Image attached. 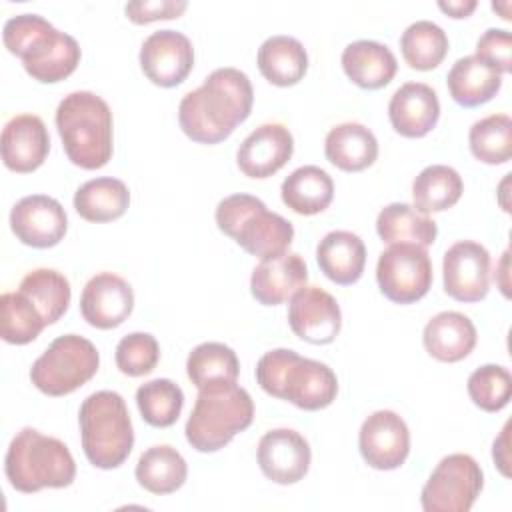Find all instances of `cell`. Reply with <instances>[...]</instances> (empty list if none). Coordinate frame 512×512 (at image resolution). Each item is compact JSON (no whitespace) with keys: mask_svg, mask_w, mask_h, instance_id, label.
<instances>
[{"mask_svg":"<svg viewBox=\"0 0 512 512\" xmlns=\"http://www.w3.org/2000/svg\"><path fill=\"white\" fill-rule=\"evenodd\" d=\"M388 116L398 134L406 138H422L440 118L438 94L424 82H406L392 94Z\"/></svg>","mask_w":512,"mask_h":512,"instance_id":"21","label":"cell"},{"mask_svg":"<svg viewBox=\"0 0 512 512\" xmlns=\"http://www.w3.org/2000/svg\"><path fill=\"white\" fill-rule=\"evenodd\" d=\"M100 366L96 346L78 334H64L36 358L30 368L32 384L48 396H66L84 386Z\"/></svg>","mask_w":512,"mask_h":512,"instance_id":"9","label":"cell"},{"mask_svg":"<svg viewBox=\"0 0 512 512\" xmlns=\"http://www.w3.org/2000/svg\"><path fill=\"white\" fill-rule=\"evenodd\" d=\"M508 256H510V252L506 250L504 254H502V260H500V266H498V272L494 274V280L500 284V290L504 292V296H508V280H506V276H508Z\"/></svg>","mask_w":512,"mask_h":512,"instance_id":"46","label":"cell"},{"mask_svg":"<svg viewBox=\"0 0 512 512\" xmlns=\"http://www.w3.org/2000/svg\"><path fill=\"white\" fill-rule=\"evenodd\" d=\"M160 360V346L148 332L126 334L116 346V366L126 376L150 374Z\"/></svg>","mask_w":512,"mask_h":512,"instance_id":"41","label":"cell"},{"mask_svg":"<svg viewBox=\"0 0 512 512\" xmlns=\"http://www.w3.org/2000/svg\"><path fill=\"white\" fill-rule=\"evenodd\" d=\"M282 202L302 216L326 210L334 198V182L326 170L314 164L296 168L280 186Z\"/></svg>","mask_w":512,"mask_h":512,"instance_id":"29","label":"cell"},{"mask_svg":"<svg viewBox=\"0 0 512 512\" xmlns=\"http://www.w3.org/2000/svg\"><path fill=\"white\" fill-rule=\"evenodd\" d=\"M476 6H478L476 0H448V2L442 0V2H438V8L452 18H466L474 12Z\"/></svg>","mask_w":512,"mask_h":512,"instance_id":"44","label":"cell"},{"mask_svg":"<svg viewBox=\"0 0 512 512\" xmlns=\"http://www.w3.org/2000/svg\"><path fill=\"white\" fill-rule=\"evenodd\" d=\"M480 60L494 66L500 74L512 70V36L504 28L486 30L476 42V54Z\"/></svg>","mask_w":512,"mask_h":512,"instance_id":"42","label":"cell"},{"mask_svg":"<svg viewBox=\"0 0 512 512\" xmlns=\"http://www.w3.org/2000/svg\"><path fill=\"white\" fill-rule=\"evenodd\" d=\"M258 466L276 484H296L310 468L312 452L308 440L290 428L268 430L258 442Z\"/></svg>","mask_w":512,"mask_h":512,"instance_id":"17","label":"cell"},{"mask_svg":"<svg viewBox=\"0 0 512 512\" xmlns=\"http://www.w3.org/2000/svg\"><path fill=\"white\" fill-rule=\"evenodd\" d=\"M342 68L356 86L378 90L392 82L398 64L396 56L386 44L374 40H356L344 48Z\"/></svg>","mask_w":512,"mask_h":512,"instance_id":"25","label":"cell"},{"mask_svg":"<svg viewBox=\"0 0 512 512\" xmlns=\"http://www.w3.org/2000/svg\"><path fill=\"white\" fill-rule=\"evenodd\" d=\"M4 470L10 486L24 494H34L42 488H66L76 476L68 446L28 426L12 438Z\"/></svg>","mask_w":512,"mask_h":512,"instance_id":"6","label":"cell"},{"mask_svg":"<svg viewBox=\"0 0 512 512\" xmlns=\"http://www.w3.org/2000/svg\"><path fill=\"white\" fill-rule=\"evenodd\" d=\"M134 474L144 490L152 494H170L184 484L188 466L176 448L158 444L142 452Z\"/></svg>","mask_w":512,"mask_h":512,"instance_id":"32","label":"cell"},{"mask_svg":"<svg viewBox=\"0 0 512 512\" xmlns=\"http://www.w3.org/2000/svg\"><path fill=\"white\" fill-rule=\"evenodd\" d=\"M484 486L480 464L468 454H448L426 480L420 504L426 512H468Z\"/></svg>","mask_w":512,"mask_h":512,"instance_id":"10","label":"cell"},{"mask_svg":"<svg viewBox=\"0 0 512 512\" xmlns=\"http://www.w3.org/2000/svg\"><path fill=\"white\" fill-rule=\"evenodd\" d=\"M376 280L380 292L396 304H412L424 298L432 286V262L424 246L390 244L378 258Z\"/></svg>","mask_w":512,"mask_h":512,"instance_id":"11","label":"cell"},{"mask_svg":"<svg viewBox=\"0 0 512 512\" xmlns=\"http://www.w3.org/2000/svg\"><path fill=\"white\" fill-rule=\"evenodd\" d=\"M82 450L96 468L124 464L134 446V428L124 398L114 390L90 394L78 412Z\"/></svg>","mask_w":512,"mask_h":512,"instance_id":"7","label":"cell"},{"mask_svg":"<svg viewBox=\"0 0 512 512\" xmlns=\"http://www.w3.org/2000/svg\"><path fill=\"white\" fill-rule=\"evenodd\" d=\"M324 154L336 168L344 172H360L372 166L378 158V140L364 124L342 122L328 132Z\"/></svg>","mask_w":512,"mask_h":512,"instance_id":"27","label":"cell"},{"mask_svg":"<svg viewBox=\"0 0 512 512\" xmlns=\"http://www.w3.org/2000/svg\"><path fill=\"white\" fill-rule=\"evenodd\" d=\"M46 320L36 304L22 294L4 292L0 296V334L8 344H28L46 328Z\"/></svg>","mask_w":512,"mask_h":512,"instance_id":"37","label":"cell"},{"mask_svg":"<svg viewBox=\"0 0 512 512\" xmlns=\"http://www.w3.org/2000/svg\"><path fill=\"white\" fill-rule=\"evenodd\" d=\"M508 426L510 424H506L504 426V430H502V434H500V438L494 442V450H492V456H494V462L498 464V468H500V472L504 474V476H508L510 472H508V462H510V458H508Z\"/></svg>","mask_w":512,"mask_h":512,"instance_id":"45","label":"cell"},{"mask_svg":"<svg viewBox=\"0 0 512 512\" xmlns=\"http://www.w3.org/2000/svg\"><path fill=\"white\" fill-rule=\"evenodd\" d=\"M316 260L328 280L348 286L358 282L364 272L366 246L354 232L332 230L318 242Z\"/></svg>","mask_w":512,"mask_h":512,"instance_id":"24","label":"cell"},{"mask_svg":"<svg viewBox=\"0 0 512 512\" xmlns=\"http://www.w3.org/2000/svg\"><path fill=\"white\" fill-rule=\"evenodd\" d=\"M254 420V402L236 382H212L198 390L186 422V440L198 452L224 448Z\"/></svg>","mask_w":512,"mask_h":512,"instance_id":"5","label":"cell"},{"mask_svg":"<svg viewBox=\"0 0 512 512\" xmlns=\"http://www.w3.org/2000/svg\"><path fill=\"white\" fill-rule=\"evenodd\" d=\"M140 66L150 82L162 88L178 86L194 66V48L178 30H156L140 48Z\"/></svg>","mask_w":512,"mask_h":512,"instance_id":"14","label":"cell"},{"mask_svg":"<svg viewBox=\"0 0 512 512\" xmlns=\"http://www.w3.org/2000/svg\"><path fill=\"white\" fill-rule=\"evenodd\" d=\"M10 228L22 244L32 248H50L64 238L68 216L56 198L32 194L20 198L12 206Z\"/></svg>","mask_w":512,"mask_h":512,"instance_id":"16","label":"cell"},{"mask_svg":"<svg viewBox=\"0 0 512 512\" xmlns=\"http://www.w3.org/2000/svg\"><path fill=\"white\" fill-rule=\"evenodd\" d=\"M400 50L410 68L432 70L448 54V36L438 24L416 20L402 32Z\"/></svg>","mask_w":512,"mask_h":512,"instance_id":"35","label":"cell"},{"mask_svg":"<svg viewBox=\"0 0 512 512\" xmlns=\"http://www.w3.org/2000/svg\"><path fill=\"white\" fill-rule=\"evenodd\" d=\"M258 68L274 86H294L308 70V54L300 40L276 34L258 48Z\"/></svg>","mask_w":512,"mask_h":512,"instance_id":"28","label":"cell"},{"mask_svg":"<svg viewBox=\"0 0 512 512\" xmlns=\"http://www.w3.org/2000/svg\"><path fill=\"white\" fill-rule=\"evenodd\" d=\"M446 84L456 104L464 108H474L490 102L498 94L502 86V74L488 62L472 54L458 58L452 64Z\"/></svg>","mask_w":512,"mask_h":512,"instance_id":"26","label":"cell"},{"mask_svg":"<svg viewBox=\"0 0 512 512\" xmlns=\"http://www.w3.org/2000/svg\"><path fill=\"white\" fill-rule=\"evenodd\" d=\"M238 372L240 362L236 352L222 342H202L186 360V374L198 390L212 382H236Z\"/></svg>","mask_w":512,"mask_h":512,"instance_id":"36","label":"cell"},{"mask_svg":"<svg viewBox=\"0 0 512 512\" xmlns=\"http://www.w3.org/2000/svg\"><path fill=\"white\" fill-rule=\"evenodd\" d=\"M308 268L300 254H278L264 258L250 278L252 296L264 306H278L306 286Z\"/></svg>","mask_w":512,"mask_h":512,"instance_id":"22","label":"cell"},{"mask_svg":"<svg viewBox=\"0 0 512 512\" xmlns=\"http://www.w3.org/2000/svg\"><path fill=\"white\" fill-rule=\"evenodd\" d=\"M444 290L458 302H480L490 286V254L474 240L454 242L442 260Z\"/></svg>","mask_w":512,"mask_h":512,"instance_id":"12","label":"cell"},{"mask_svg":"<svg viewBox=\"0 0 512 512\" xmlns=\"http://www.w3.org/2000/svg\"><path fill=\"white\" fill-rule=\"evenodd\" d=\"M464 184L460 174L446 164L426 166L412 182L414 208L422 214L444 212L462 196Z\"/></svg>","mask_w":512,"mask_h":512,"instance_id":"33","label":"cell"},{"mask_svg":"<svg viewBox=\"0 0 512 512\" xmlns=\"http://www.w3.org/2000/svg\"><path fill=\"white\" fill-rule=\"evenodd\" d=\"M56 128L72 164L98 170L112 158V112L94 92L64 96L56 108Z\"/></svg>","mask_w":512,"mask_h":512,"instance_id":"4","label":"cell"},{"mask_svg":"<svg viewBox=\"0 0 512 512\" xmlns=\"http://www.w3.org/2000/svg\"><path fill=\"white\" fill-rule=\"evenodd\" d=\"M422 342L426 352L440 362H460L476 346V326L462 312L446 310L428 320Z\"/></svg>","mask_w":512,"mask_h":512,"instance_id":"23","label":"cell"},{"mask_svg":"<svg viewBox=\"0 0 512 512\" xmlns=\"http://www.w3.org/2000/svg\"><path fill=\"white\" fill-rule=\"evenodd\" d=\"M254 102L248 76L238 68H216L202 86L184 94L178 106L182 132L198 144H218L242 124Z\"/></svg>","mask_w":512,"mask_h":512,"instance_id":"1","label":"cell"},{"mask_svg":"<svg viewBox=\"0 0 512 512\" xmlns=\"http://www.w3.org/2000/svg\"><path fill=\"white\" fill-rule=\"evenodd\" d=\"M376 232L388 244L410 242L426 248L436 240L438 226L414 206L392 202L380 210L376 218Z\"/></svg>","mask_w":512,"mask_h":512,"instance_id":"31","label":"cell"},{"mask_svg":"<svg viewBox=\"0 0 512 512\" xmlns=\"http://www.w3.org/2000/svg\"><path fill=\"white\" fill-rule=\"evenodd\" d=\"M136 404L144 422L156 428H168L178 420L182 412L184 392L176 382L168 378H156L138 386Z\"/></svg>","mask_w":512,"mask_h":512,"instance_id":"38","label":"cell"},{"mask_svg":"<svg viewBox=\"0 0 512 512\" xmlns=\"http://www.w3.org/2000/svg\"><path fill=\"white\" fill-rule=\"evenodd\" d=\"M134 308L132 286L118 274L100 272L92 276L80 296L82 318L100 330L120 326Z\"/></svg>","mask_w":512,"mask_h":512,"instance_id":"18","label":"cell"},{"mask_svg":"<svg viewBox=\"0 0 512 512\" xmlns=\"http://www.w3.org/2000/svg\"><path fill=\"white\" fill-rule=\"evenodd\" d=\"M256 382L266 394L302 410H322L338 394V378L328 364L302 358L290 348L266 352L256 364Z\"/></svg>","mask_w":512,"mask_h":512,"instance_id":"3","label":"cell"},{"mask_svg":"<svg viewBox=\"0 0 512 512\" xmlns=\"http://www.w3.org/2000/svg\"><path fill=\"white\" fill-rule=\"evenodd\" d=\"M128 206V186L112 176L88 180L74 194V208L88 222L116 220L128 210Z\"/></svg>","mask_w":512,"mask_h":512,"instance_id":"30","label":"cell"},{"mask_svg":"<svg viewBox=\"0 0 512 512\" xmlns=\"http://www.w3.org/2000/svg\"><path fill=\"white\" fill-rule=\"evenodd\" d=\"M294 152V138L284 124L268 122L250 132L238 152V168L248 178H270L274 176Z\"/></svg>","mask_w":512,"mask_h":512,"instance_id":"19","label":"cell"},{"mask_svg":"<svg viewBox=\"0 0 512 512\" xmlns=\"http://www.w3.org/2000/svg\"><path fill=\"white\" fill-rule=\"evenodd\" d=\"M188 8L184 0H134L124 6L128 20L134 24H150L154 20L178 18Z\"/></svg>","mask_w":512,"mask_h":512,"instance_id":"43","label":"cell"},{"mask_svg":"<svg viewBox=\"0 0 512 512\" xmlns=\"http://www.w3.org/2000/svg\"><path fill=\"white\" fill-rule=\"evenodd\" d=\"M2 40L10 54L22 58L24 70L42 84L68 78L80 62L78 42L38 14H18L6 20Z\"/></svg>","mask_w":512,"mask_h":512,"instance_id":"2","label":"cell"},{"mask_svg":"<svg viewBox=\"0 0 512 512\" xmlns=\"http://www.w3.org/2000/svg\"><path fill=\"white\" fill-rule=\"evenodd\" d=\"M50 152L46 124L36 114H18L2 130V162L8 170L26 174L42 166Z\"/></svg>","mask_w":512,"mask_h":512,"instance_id":"20","label":"cell"},{"mask_svg":"<svg viewBox=\"0 0 512 512\" xmlns=\"http://www.w3.org/2000/svg\"><path fill=\"white\" fill-rule=\"evenodd\" d=\"M468 394L484 412L502 410L512 396V376L504 366L484 364L468 378Z\"/></svg>","mask_w":512,"mask_h":512,"instance_id":"40","label":"cell"},{"mask_svg":"<svg viewBox=\"0 0 512 512\" xmlns=\"http://www.w3.org/2000/svg\"><path fill=\"white\" fill-rule=\"evenodd\" d=\"M18 290L36 304L46 324H54L64 316L72 296L68 278L52 268H36L28 272Z\"/></svg>","mask_w":512,"mask_h":512,"instance_id":"34","label":"cell"},{"mask_svg":"<svg viewBox=\"0 0 512 512\" xmlns=\"http://www.w3.org/2000/svg\"><path fill=\"white\" fill-rule=\"evenodd\" d=\"M292 332L310 344H330L342 326V312L336 298L320 286H304L288 306Z\"/></svg>","mask_w":512,"mask_h":512,"instance_id":"15","label":"cell"},{"mask_svg":"<svg viewBox=\"0 0 512 512\" xmlns=\"http://www.w3.org/2000/svg\"><path fill=\"white\" fill-rule=\"evenodd\" d=\"M358 448L364 462L376 470L400 468L410 452V432L400 414L372 412L360 426Z\"/></svg>","mask_w":512,"mask_h":512,"instance_id":"13","label":"cell"},{"mask_svg":"<svg viewBox=\"0 0 512 512\" xmlns=\"http://www.w3.org/2000/svg\"><path fill=\"white\" fill-rule=\"evenodd\" d=\"M216 224L220 232L260 260L284 254L294 238L292 222L270 212L260 198L250 194H232L220 200Z\"/></svg>","mask_w":512,"mask_h":512,"instance_id":"8","label":"cell"},{"mask_svg":"<svg viewBox=\"0 0 512 512\" xmlns=\"http://www.w3.org/2000/svg\"><path fill=\"white\" fill-rule=\"evenodd\" d=\"M470 150L484 164H504L512 156V118L490 114L472 124L468 134Z\"/></svg>","mask_w":512,"mask_h":512,"instance_id":"39","label":"cell"}]
</instances>
